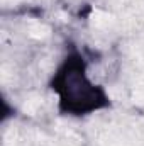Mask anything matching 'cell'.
<instances>
[{
    "label": "cell",
    "instance_id": "6da1fadb",
    "mask_svg": "<svg viewBox=\"0 0 144 146\" xmlns=\"http://www.w3.org/2000/svg\"><path fill=\"white\" fill-rule=\"evenodd\" d=\"M53 88L59 94L61 109L75 115L88 114L108 104L104 90L87 78L85 65L76 54L66 58L65 65L54 75Z\"/></svg>",
    "mask_w": 144,
    "mask_h": 146
}]
</instances>
